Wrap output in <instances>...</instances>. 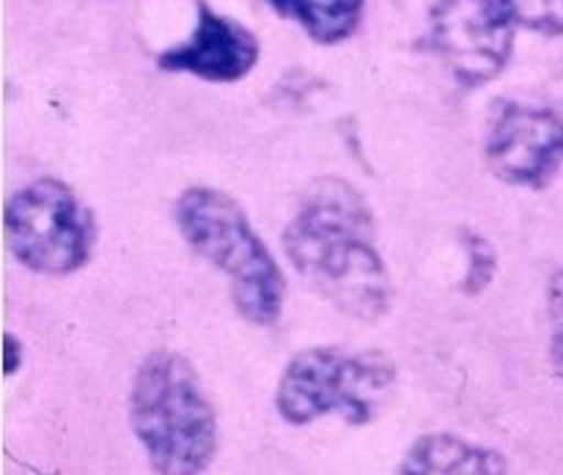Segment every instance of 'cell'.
<instances>
[{"label":"cell","mask_w":563,"mask_h":475,"mask_svg":"<svg viewBox=\"0 0 563 475\" xmlns=\"http://www.w3.org/2000/svg\"><path fill=\"white\" fill-rule=\"evenodd\" d=\"M487 163L509 185H548L563 165V119L553 110L511 104L489 132Z\"/></svg>","instance_id":"7"},{"label":"cell","mask_w":563,"mask_h":475,"mask_svg":"<svg viewBox=\"0 0 563 475\" xmlns=\"http://www.w3.org/2000/svg\"><path fill=\"white\" fill-rule=\"evenodd\" d=\"M396 366L379 352H350L339 346H313L300 352L284 368L275 394L280 418L291 427H306L319 418L341 416L350 423H368L390 390Z\"/></svg>","instance_id":"4"},{"label":"cell","mask_w":563,"mask_h":475,"mask_svg":"<svg viewBox=\"0 0 563 475\" xmlns=\"http://www.w3.org/2000/svg\"><path fill=\"white\" fill-rule=\"evenodd\" d=\"M130 421L157 475H201L218 451V418L201 379L170 350L152 352L137 368Z\"/></svg>","instance_id":"2"},{"label":"cell","mask_w":563,"mask_h":475,"mask_svg":"<svg viewBox=\"0 0 563 475\" xmlns=\"http://www.w3.org/2000/svg\"><path fill=\"white\" fill-rule=\"evenodd\" d=\"M467 251H471V269H467L465 291L467 295H476V291H482L493 280L495 253L489 242L482 240V236H467Z\"/></svg>","instance_id":"11"},{"label":"cell","mask_w":563,"mask_h":475,"mask_svg":"<svg viewBox=\"0 0 563 475\" xmlns=\"http://www.w3.org/2000/svg\"><path fill=\"white\" fill-rule=\"evenodd\" d=\"M258 60V42L245 25L214 14L201 3L198 27L181 47L168 49L159 66L170 71H190L212 82H234L245 77Z\"/></svg>","instance_id":"8"},{"label":"cell","mask_w":563,"mask_h":475,"mask_svg":"<svg viewBox=\"0 0 563 475\" xmlns=\"http://www.w3.org/2000/svg\"><path fill=\"white\" fill-rule=\"evenodd\" d=\"M515 31V0H440L432 11L434 49L465 86H478L504 71Z\"/></svg>","instance_id":"6"},{"label":"cell","mask_w":563,"mask_h":475,"mask_svg":"<svg viewBox=\"0 0 563 475\" xmlns=\"http://www.w3.org/2000/svg\"><path fill=\"white\" fill-rule=\"evenodd\" d=\"M174 218L187 245L229 278L236 311L258 328L278 322L286 278L253 231L245 209L229 192L190 187L176 201Z\"/></svg>","instance_id":"3"},{"label":"cell","mask_w":563,"mask_h":475,"mask_svg":"<svg viewBox=\"0 0 563 475\" xmlns=\"http://www.w3.org/2000/svg\"><path fill=\"white\" fill-rule=\"evenodd\" d=\"M16 352H20V344H16L14 335H5V374L16 372Z\"/></svg>","instance_id":"13"},{"label":"cell","mask_w":563,"mask_h":475,"mask_svg":"<svg viewBox=\"0 0 563 475\" xmlns=\"http://www.w3.org/2000/svg\"><path fill=\"white\" fill-rule=\"evenodd\" d=\"M291 267L346 317L374 322L390 308L388 269L374 247V218L361 192L322 179L284 231Z\"/></svg>","instance_id":"1"},{"label":"cell","mask_w":563,"mask_h":475,"mask_svg":"<svg viewBox=\"0 0 563 475\" xmlns=\"http://www.w3.org/2000/svg\"><path fill=\"white\" fill-rule=\"evenodd\" d=\"M550 311H553L555 335H553V363L563 377V273L550 286Z\"/></svg>","instance_id":"12"},{"label":"cell","mask_w":563,"mask_h":475,"mask_svg":"<svg viewBox=\"0 0 563 475\" xmlns=\"http://www.w3.org/2000/svg\"><path fill=\"white\" fill-rule=\"evenodd\" d=\"M363 14V0H295L289 16H295L308 36L322 44H335L352 36Z\"/></svg>","instance_id":"10"},{"label":"cell","mask_w":563,"mask_h":475,"mask_svg":"<svg viewBox=\"0 0 563 475\" xmlns=\"http://www.w3.org/2000/svg\"><path fill=\"white\" fill-rule=\"evenodd\" d=\"M559 3H561V9H563V0H559Z\"/></svg>","instance_id":"15"},{"label":"cell","mask_w":563,"mask_h":475,"mask_svg":"<svg viewBox=\"0 0 563 475\" xmlns=\"http://www.w3.org/2000/svg\"><path fill=\"white\" fill-rule=\"evenodd\" d=\"M399 475H506V460L454 434H427L407 451Z\"/></svg>","instance_id":"9"},{"label":"cell","mask_w":563,"mask_h":475,"mask_svg":"<svg viewBox=\"0 0 563 475\" xmlns=\"http://www.w3.org/2000/svg\"><path fill=\"white\" fill-rule=\"evenodd\" d=\"M269 3L278 5V9L284 11V14H289V9H291V3H295V0H269Z\"/></svg>","instance_id":"14"},{"label":"cell","mask_w":563,"mask_h":475,"mask_svg":"<svg viewBox=\"0 0 563 475\" xmlns=\"http://www.w3.org/2000/svg\"><path fill=\"white\" fill-rule=\"evenodd\" d=\"M5 240L22 267L38 275H71L91 258L97 223L69 185L36 179L11 196Z\"/></svg>","instance_id":"5"}]
</instances>
